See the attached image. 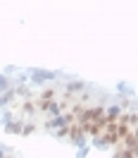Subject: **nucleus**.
Instances as JSON below:
<instances>
[{"label":"nucleus","instance_id":"nucleus-14","mask_svg":"<svg viewBox=\"0 0 138 158\" xmlns=\"http://www.w3.org/2000/svg\"><path fill=\"white\" fill-rule=\"evenodd\" d=\"M67 134H69V127H59L52 132V137H57V139H67Z\"/></svg>","mask_w":138,"mask_h":158},{"label":"nucleus","instance_id":"nucleus-3","mask_svg":"<svg viewBox=\"0 0 138 158\" xmlns=\"http://www.w3.org/2000/svg\"><path fill=\"white\" fill-rule=\"evenodd\" d=\"M59 72H45V69H31L29 79L31 84H43V81H50V79H57Z\"/></svg>","mask_w":138,"mask_h":158},{"label":"nucleus","instance_id":"nucleus-6","mask_svg":"<svg viewBox=\"0 0 138 158\" xmlns=\"http://www.w3.org/2000/svg\"><path fill=\"white\" fill-rule=\"evenodd\" d=\"M21 120H12V122H7L5 125V134H21Z\"/></svg>","mask_w":138,"mask_h":158},{"label":"nucleus","instance_id":"nucleus-16","mask_svg":"<svg viewBox=\"0 0 138 158\" xmlns=\"http://www.w3.org/2000/svg\"><path fill=\"white\" fill-rule=\"evenodd\" d=\"M19 72V67H14V65H7L5 67V72H2V77H7V74H17Z\"/></svg>","mask_w":138,"mask_h":158},{"label":"nucleus","instance_id":"nucleus-4","mask_svg":"<svg viewBox=\"0 0 138 158\" xmlns=\"http://www.w3.org/2000/svg\"><path fill=\"white\" fill-rule=\"evenodd\" d=\"M119 148H126V151H136V148H138V141H136V132H128L126 137L121 139V144H119Z\"/></svg>","mask_w":138,"mask_h":158},{"label":"nucleus","instance_id":"nucleus-10","mask_svg":"<svg viewBox=\"0 0 138 158\" xmlns=\"http://www.w3.org/2000/svg\"><path fill=\"white\" fill-rule=\"evenodd\" d=\"M36 129H38L36 122H24V125H21V137H29V134H33Z\"/></svg>","mask_w":138,"mask_h":158},{"label":"nucleus","instance_id":"nucleus-9","mask_svg":"<svg viewBox=\"0 0 138 158\" xmlns=\"http://www.w3.org/2000/svg\"><path fill=\"white\" fill-rule=\"evenodd\" d=\"M21 113L29 115V118H33V115L38 113V110H36V103H33V101H24V103H21Z\"/></svg>","mask_w":138,"mask_h":158},{"label":"nucleus","instance_id":"nucleus-11","mask_svg":"<svg viewBox=\"0 0 138 158\" xmlns=\"http://www.w3.org/2000/svg\"><path fill=\"white\" fill-rule=\"evenodd\" d=\"M93 148H98V151H107V141H105V139H102V134H100V137H93Z\"/></svg>","mask_w":138,"mask_h":158},{"label":"nucleus","instance_id":"nucleus-5","mask_svg":"<svg viewBox=\"0 0 138 158\" xmlns=\"http://www.w3.org/2000/svg\"><path fill=\"white\" fill-rule=\"evenodd\" d=\"M86 91V84L83 81H69L67 86H64V94L67 96H71V94H83Z\"/></svg>","mask_w":138,"mask_h":158},{"label":"nucleus","instance_id":"nucleus-18","mask_svg":"<svg viewBox=\"0 0 138 158\" xmlns=\"http://www.w3.org/2000/svg\"><path fill=\"white\" fill-rule=\"evenodd\" d=\"M119 94H128V96H133V94L126 89V84H119Z\"/></svg>","mask_w":138,"mask_h":158},{"label":"nucleus","instance_id":"nucleus-13","mask_svg":"<svg viewBox=\"0 0 138 158\" xmlns=\"http://www.w3.org/2000/svg\"><path fill=\"white\" fill-rule=\"evenodd\" d=\"M7 89H12V81L7 77H2V74H0V94H2V91H7Z\"/></svg>","mask_w":138,"mask_h":158},{"label":"nucleus","instance_id":"nucleus-19","mask_svg":"<svg viewBox=\"0 0 138 158\" xmlns=\"http://www.w3.org/2000/svg\"><path fill=\"white\" fill-rule=\"evenodd\" d=\"M0 158H5V153H2V151H0Z\"/></svg>","mask_w":138,"mask_h":158},{"label":"nucleus","instance_id":"nucleus-7","mask_svg":"<svg viewBox=\"0 0 138 158\" xmlns=\"http://www.w3.org/2000/svg\"><path fill=\"white\" fill-rule=\"evenodd\" d=\"M12 91H14V98L19 96V98H24V101H31V96H33L29 86H12Z\"/></svg>","mask_w":138,"mask_h":158},{"label":"nucleus","instance_id":"nucleus-8","mask_svg":"<svg viewBox=\"0 0 138 158\" xmlns=\"http://www.w3.org/2000/svg\"><path fill=\"white\" fill-rule=\"evenodd\" d=\"M55 94H57V91H55V86H48V89L40 91V98H38V101H43V103H50V101H55Z\"/></svg>","mask_w":138,"mask_h":158},{"label":"nucleus","instance_id":"nucleus-1","mask_svg":"<svg viewBox=\"0 0 138 158\" xmlns=\"http://www.w3.org/2000/svg\"><path fill=\"white\" fill-rule=\"evenodd\" d=\"M105 118V106H86L76 118V125H88V122H98Z\"/></svg>","mask_w":138,"mask_h":158},{"label":"nucleus","instance_id":"nucleus-15","mask_svg":"<svg viewBox=\"0 0 138 158\" xmlns=\"http://www.w3.org/2000/svg\"><path fill=\"white\" fill-rule=\"evenodd\" d=\"M0 118H2V122L7 125V122H12V120H14V115H12V110H0Z\"/></svg>","mask_w":138,"mask_h":158},{"label":"nucleus","instance_id":"nucleus-17","mask_svg":"<svg viewBox=\"0 0 138 158\" xmlns=\"http://www.w3.org/2000/svg\"><path fill=\"white\" fill-rule=\"evenodd\" d=\"M86 156H88V148H86V146L76 148V158H86Z\"/></svg>","mask_w":138,"mask_h":158},{"label":"nucleus","instance_id":"nucleus-2","mask_svg":"<svg viewBox=\"0 0 138 158\" xmlns=\"http://www.w3.org/2000/svg\"><path fill=\"white\" fill-rule=\"evenodd\" d=\"M67 139H69V141H71L76 148H81L86 141H88L86 132H83V129H81V125H76V122H74V125H69V134H67Z\"/></svg>","mask_w":138,"mask_h":158},{"label":"nucleus","instance_id":"nucleus-12","mask_svg":"<svg viewBox=\"0 0 138 158\" xmlns=\"http://www.w3.org/2000/svg\"><path fill=\"white\" fill-rule=\"evenodd\" d=\"M112 158H136V151H126V148H117Z\"/></svg>","mask_w":138,"mask_h":158}]
</instances>
